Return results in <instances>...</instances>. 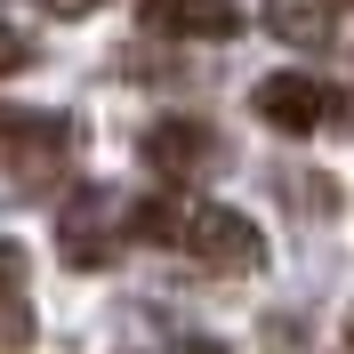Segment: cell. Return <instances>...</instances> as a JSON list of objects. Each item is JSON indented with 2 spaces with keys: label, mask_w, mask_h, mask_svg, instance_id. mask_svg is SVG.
I'll return each instance as SVG.
<instances>
[{
  "label": "cell",
  "mask_w": 354,
  "mask_h": 354,
  "mask_svg": "<svg viewBox=\"0 0 354 354\" xmlns=\"http://www.w3.org/2000/svg\"><path fill=\"white\" fill-rule=\"evenodd\" d=\"M346 330H354V322H346ZM346 346H354V338H346Z\"/></svg>",
  "instance_id": "obj_11"
},
{
  "label": "cell",
  "mask_w": 354,
  "mask_h": 354,
  "mask_svg": "<svg viewBox=\"0 0 354 354\" xmlns=\"http://www.w3.org/2000/svg\"><path fill=\"white\" fill-rule=\"evenodd\" d=\"M48 17H97V8H105V0H41Z\"/></svg>",
  "instance_id": "obj_9"
},
{
  "label": "cell",
  "mask_w": 354,
  "mask_h": 354,
  "mask_svg": "<svg viewBox=\"0 0 354 354\" xmlns=\"http://www.w3.org/2000/svg\"><path fill=\"white\" fill-rule=\"evenodd\" d=\"M177 250L201 258V266H218V274H258V266H266V234L242 218V209H225V201H194Z\"/></svg>",
  "instance_id": "obj_1"
},
{
  "label": "cell",
  "mask_w": 354,
  "mask_h": 354,
  "mask_svg": "<svg viewBox=\"0 0 354 354\" xmlns=\"http://www.w3.org/2000/svg\"><path fill=\"white\" fill-rule=\"evenodd\" d=\"M57 242H65V258L81 266V274H97V266L113 258V201L105 194H73L65 218H57Z\"/></svg>",
  "instance_id": "obj_5"
},
{
  "label": "cell",
  "mask_w": 354,
  "mask_h": 354,
  "mask_svg": "<svg viewBox=\"0 0 354 354\" xmlns=\"http://www.w3.org/2000/svg\"><path fill=\"white\" fill-rule=\"evenodd\" d=\"M250 105H258V121H274V129L314 137V129L338 113V97H330V81H322V73H266Z\"/></svg>",
  "instance_id": "obj_2"
},
{
  "label": "cell",
  "mask_w": 354,
  "mask_h": 354,
  "mask_svg": "<svg viewBox=\"0 0 354 354\" xmlns=\"http://www.w3.org/2000/svg\"><path fill=\"white\" fill-rule=\"evenodd\" d=\"M185 218H194V194H153L129 209V234L137 242H185Z\"/></svg>",
  "instance_id": "obj_7"
},
{
  "label": "cell",
  "mask_w": 354,
  "mask_h": 354,
  "mask_svg": "<svg viewBox=\"0 0 354 354\" xmlns=\"http://www.w3.org/2000/svg\"><path fill=\"white\" fill-rule=\"evenodd\" d=\"M24 57H32V48H24V32H17V24H0V81H8Z\"/></svg>",
  "instance_id": "obj_8"
},
{
  "label": "cell",
  "mask_w": 354,
  "mask_h": 354,
  "mask_svg": "<svg viewBox=\"0 0 354 354\" xmlns=\"http://www.w3.org/2000/svg\"><path fill=\"white\" fill-rule=\"evenodd\" d=\"M8 274H17V250H8V242H0V290H8Z\"/></svg>",
  "instance_id": "obj_10"
},
{
  "label": "cell",
  "mask_w": 354,
  "mask_h": 354,
  "mask_svg": "<svg viewBox=\"0 0 354 354\" xmlns=\"http://www.w3.org/2000/svg\"><path fill=\"white\" fill-rule=\"evenodd\" d=\"M137 17H145V32H161V41H234V32H242V8H234V0H145Z\"/></svg>",
  "instance_id": "obj_4"
},
{
  "label": "cell",
  "mask_w": 354,
  "mask_h": 354,
  "mask_svg": "<svg viewBox=\"0 0 354 354\" xmlns=\"http://www.w3.org/2000/svg\"><path fill=\"white\" fill-rule=\"evenodd\" d=\"M145 161H153L161 177H201L218 161V137L201 129V121H153V129H145Z\"/></svg>",
  "instance_id": "obj_6"
},
{
  "label": "cell",
  "mask_w": 354,
  "mask_h": 354,
  "mask_svg": "<svg viewBox=\"0 0 354 354\" xmlns=\"http://www.w3.org/2000/svg\"><path fill=\"white\" fill-rule=\"evenodd\" d=\"M65 121L57 113H0V161L17 177H48L57 161H65Z\"/></svg>",
  "instance_id": "obj_3"
}]
</instances>
